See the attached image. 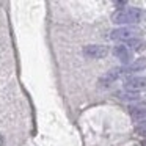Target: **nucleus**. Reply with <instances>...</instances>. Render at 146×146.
Masks as SVG:
<instances>
[{
	"label": "nucleus",
	"instance_id": "obj_1",
	"mask_svg": "<svg viewBox=\"0 0 146 146\" xmlns=\"http://www.w3.org/2000/svg\"><path fill=\"white\" fill-rule=\"evenodd\" d=\"M143 17V11L137 7H124L116 10L111 14V22L118 24L123 27H129L130 24H137L140 22Z\"/></svg>",
	"mask_w": 146,
	"mask_h": 146
},
{
	"label": "nucleus",
	"instance_id": "obj_2",
	"mask_svg": "<svg viewBox=\"0 0 146 146\" xmlns=\"http://www.w3.org/2000/svg\"><path fill=\"white\" fill-rule=\"evenodd\" d=\"M138 33L140 32L137 29H133V27H118V29L110 32V39L124 44V42L130 41L133 38H138Z\"/></svg>",
	"mask_w": 146,
	"mask_h": 146
},
{
	"label": "nucleus",
	"instance_id": "obj_3",
	"mask_svg": "<svg viewBox=\"0 0 146 146\" xmlns=\"http://www.w3.org/2000/svg\"><path fill=\"white\" fill-rule=\"evenodd\" d=\"M124 90L130 93H140L146 90V77L145 76H132L124 80Z\"/></svg>",
	"mask_w": 146,
	"mask_h": 146
},
{
	"label": "nucleus",
	"instance_id": "obj_4",
	"mask_svg": "<svg viewBox=\"0 0 146 146\" xmlns=\"http://www.w3.org/2000/svg\"><path fill=\"white\" fill-rule=\"evenodd\" d=\"M83 55L86 58H93V60H101L108 55V47L102 44H90L83 47Z\"/></svg>",
	"mask_w": 146,
	"mask_h": 146
},
{
	"label": "nucleus",
	"instance_id": "obj_5",
	"mask_svg": "<svg viewBox=\"0 0 146 146\" xmlns=\"http://www.w3.org/2000/svg\"><path fill=\"white\" fill-rule=\"evenodd\" d=\"M111 52H113V55H115L116 58H119L121 63H124V64L132 63V54H133V52L130 50V49H127L124 44H118V46H115Z\"/></svg>",
	"mask_w": 146,
	"mask_h": 146
},
{
	"label": "nucleus",
	"instance_id": "obj_6",
	"mask_svg": "<svg viewBox=\"0 0 146 146\" xmlns=\"http://www.w3.org/2000/svg\"><path fill=\"white\" fill-rule=\"evenodd\" d=\"M119 77H123V69H121V68H113V69L107 71V72L99 79V86L111 85V83H113L115 80H118Z\"/></svg>",
	"mask_w": 146,
	"mask_h": 146
},
{
	"label": "nucleus",
	"instance_id": "obj_7",
	"mask_svg": "<svg viewBox=\"0 0 146 146\" xmlns=\"http://www.w3.org/2000/svg\"><path fill=\"white\" fill-rule=\"evenodd\" d=\"M145 68H146V58L140 57L137 60H133L132 63L126 64V66H121V69H123V76H129V74H135L138 71H143Z\"/></svg>",
	"mask_w": 146,
	"mask_h": 146
},
{
	"label": "nucleus",
	"instance_id": "obj_8",
	"mask_svg": "<svg viewBox=\"0 0 146 146\" xmlns=\"http://www.w3.org/2000/svg\"><path fill=\"white\" fill-rule=\"evenodd\" d=\"M129 115L135 123H138V124L146 123V107L145 105H130Z\"/></svg>",
	"mask_w": 146,
	"mask_h": 146
},
{
	"label": "nucleus",
	"instance_id": "obj_9",
	"mask_svg": "<svg viewBox=\"0 0 146 146\" xmlns=\"http://www.w3.org/2000/svg\"><path fill=\"white\" fill-rule=\"evenodd\" d=\"M124 46L133 52V50H143V49L146 47V42L143 41L141 38H133V39H130V41L124 42Z\"/></svg>",
	"mask_w": 146,
	"mask_h": 146
},
{
	"label": "nucleus",
	"instance_id": "obj_10",
	"mask_svg": "<svg viewBox=\"0 0 146 146\" xmlns=\"http://www.w3.org/2000/svg\"><path fill=\"white\" fill-rule=\"evenodd\" d=\"M118 98L123 99V101H132V102H138L141 101V96L138 93H130V91H118Z\"/></svg>",
	"mask_w": 146,
	"mask_h": 146
},
{
	"label": "nucleus",
	"instance_id": "obj_11",
	"mask_svg": "<svg viewBox=\"0 0 146 146\" xmlns=\"http://www.w3.org/2000/svg\"><path fill=\"white\" fill-rule=\"evenodd\" d=\"M135 133H137V135H140V137H145V138H146V123L138 124V126L135 127Z\"/></svg>",
	"mask_w": 146,
	"mask_h": 146
},
{
	"label": "nucleus",
	"instance_id": "obj_12",
	"mask_svg": "<svg viewBox=\"0 0 146 146\" xmlns=\"http://www.w3.org/2000/svg\"><path fill=\"white\" fill-rule=\"evenodd\" d=\"M141 146H146V140H145V141H143V143H141Z\"/></svg>",
	"mask_w": 146,
	"mask_h": 146
}]
</instances>
